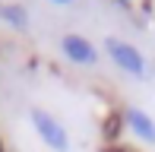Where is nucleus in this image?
<instances>
[{"instance_id":"4","label":"nucleus","mask_w":155,"mask_h":152,"mask_svg":"<svg viewBox=\"0 0 155 152\" xmlns=\"http://www.w3.org/2000/svg\"><path fill=\"white\" fill-rule=\"evenodd\" d=\"M124 127L133 130L136 140L155 146V117H152L149 111H143L139 105H127V108H124Z\"/></svg>"},{"instance_id":"6","label":"nucleus","mask_w":155,"mask_h":152,"mask_svg":"<svg viewBox=\"0 0 155 152\" xmlns=\"http://www.w3.org/2000/svg\"><path fill=\"white\" fill-rule=\"evenodd\" d=\"M101 152H130V149H120V146H111L108 143V146H101Z\"/></svg>"},{"instance_id":"3","label":"nucleus","mask_w":155,"mask_h":152,"mask_svg":"<svg viewBox=\"0 0 155 152\" xmlns=\"http://www.w3.org/2000/svg\"><path fill=\"white\" fill-rule=\"evenodd\" d=\"M60 51H63V57H67L70 64H76V67H95V64H98L95 45H92L89 38L76 35V32H70V35L60 38Z\"/></svg>"},{"instance_id":"5","label":"nucleus","mask_w":155,"mask_h":152,"mask_svg":"<svg viewBox=\"0 0 155 152\" xmlns=\"http://www.w3.org/2000/svg\"><path fill=\"white\" fill-rule=\"evenodd\" d=\"M0 19H3L6 25H13V29H29V10H25L22 3H0Z\"/></svg>"},{"instance_id":"2","label":"nucleus","mask_w":155,"mask_h":152,"mask_svg":"<svg viewBox=\"0 0 155 152\" xmlns=\"http://www.w3.org/2000/svg\"><path fill=\"white\" fill-rule=\"evenodd\" d=\"M29 121H32L35 133H38V140L51 152H70V133H67V127H63L54 114H48L45 108H32Z\"/></svg>"},{"instance_id":"9","label":"nucleus","mask_w":155,"mask_h":152,"mask_svg":"<svg viewBox=\"0 0 155 152\" xmlns=\"http://www.w3.org/2000/svg\"><path fill=\"white\" fill-rule=\"evenodd\" d=\"M0 152H6V149H3V143H0Z\"/></svg>"},{"instance_id":"7","label":"nucleus","mask_w":155,"mask_h":152,"mask_svg":"<svg viewBox=\"0 0 155 152\" xmlns=\"http://www.w3.org/2000/svg\"><path fill=\"white\" fill-rule=\"evenodd\" d=\"M51 3H57V6H70L73 0H51Z\"/></svg>"},{"instance_id":"1","label":"nucleus","mask_w":155,"mask_h":152,"mask_svg":"<svg viewBox=\"0 0 155 152\" xmlns=\"http://www.w3.org/2000/svg\"><path fill=\"white\" fill-rule=\"evenodd\" d=\"M104 51H108V57L114 60V67H120L127 76H133V79H146L149 64H146V57L139 54V48H133L130 41H124V38H117V35H108V38H104Z\"/></svg>"},{"instance_id":"8","label":"nucleus","mask_w":155,"mask_h":152,"mask_svg":"<svg viewBox=\"0 0 155 152\" xmlns=\"http://www.w3.org/2000/svg\"><path fill=\"white\" fill-rule=\"evenodd\" d=\"M117 3H120V6H124V10H127V6H130V0H117Z\"/></svg>"}]
</instances>
